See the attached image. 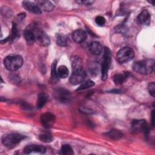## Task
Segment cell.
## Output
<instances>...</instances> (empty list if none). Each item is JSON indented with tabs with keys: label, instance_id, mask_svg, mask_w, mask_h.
<instances>
[{
	"label": "cell",
	"instance_id": "cell-10",
	"mask_svg": "<svg viewBox=\"0 0 155 155\" xmlns=\"http://www.w3.org/2000/svg\"><path fill=\"white\" fill-rule=\"evenodd\" d=\"M41 122L45 128H50L54 124L55 122V116L50 112H47L41 116Z\"/></svg>",
	"mask_w": 155,
	"mask_h": 155
},
{
	"label": "cell",
	"instance_id": "cell-27",
	"mask_svg": "<svg viewBox=\"0 0 155 155\" xmlns=\"http://www.w3.org/2000/svg\"><path fill=\"white\" fill-rule=\"evenodd\" d=\"M39 139L45 143H49L52 141V136L49 133H42L39 136Z\"/></svg>",
	"mask_w": 155,
	"mask_h": 155
},
{
	"label": "cell",
	"instance_id": "cell-25",
	"mask_svg": "<svg viewBox=\"0 0 155 155\" xmlns=\"http://www.w3.org/2000/svg\"><path fill=\"white\" fill-rule=\"evenodd\" d=\"M94 85V83L93 81L88 80L85 82H83L81 83V85L76 89L77 91H81V90H84L87 88H89L90 87H92Z\"/></svg>",
	"mask_w": 155,
	"mask_h": 155
},
{
	"label": "cell",
	"instance_id": "cell-24",
	"mask_svg": "<svg viewBox=\"0 0 155 155\" xmlns=\"http://www.w3.org/2000/svg\"><path fill=\"white\" fill-rule=\"evenodd\" d=\"M59 154H65V155H71V154H73L74 153L70 145L68 144H64L62 146L59 151Z\"/></svg>",
	"mask_w": 155,
	"mask_h": 155
},
{
	"label": "cell",
	"instance_id": "cell-15",
	"mask_svg": "<svg viewBox=\"0 0 155 155\" xmlns=\"http://www.w3.org/2000/svg\"><path fill=\"white\" fill-rule=\"evenodd\" d=\"M88 49L91 54L94 55H99L102 52V47L99 42L97 41H93L89 44Z\"/></svg>",
	"mask_w": 155,
	"mask_h": 155
},
{
	"label": "cell",
	"instance_id": "cell-29",
	"mask_svg": "<svg viewBox=\"0 0 155 155\" xmlns=\"http://www.w3.org/2000/svg\"><path fill=\"white\" fill-rule=\"evenodd\" d=\"M96 23L99 26H103L105 23V19L102 16H97L95 18Z\"/></svg>",
	"mask_w": 155,
	"mask_h": 155
},
{
	"label": "cell",
	"instance_id": "cell-35",
	"mask_svg": "<svg viewBox=\"0 0 155 155\" xmlns=\"http://www.w3.org/2000/svg\"><path fill=\"white\" fill-rule=\"evenodd\" d=\"M149 2L151 3L153 5H154V1H150Z\"/></svg>",
	"mask_w": 155,
	"mask_h": 155
},
{
	"label": "cell",
	"instance_id": "cell-2",
	"mask_svg": "<svg viewBox=\"0 0 155 155\" xmlns=\"http://www.w3.org/2000/svg\"><path fill=\"white\" fill-rule=\"evenodd\" d=\"M23 64L22 58L18 54L7 56L4 60V64L7 70L14 71L18 70Z\"/></svg>",
	"mask_w": 155,
	"mask_h": 155
},
{
	"label": "cell",
	"instance_id": "cell-22",
	"mask_svg": "<svg viewBox=\"0 0 155 155\" xmlns=\"http://www.w3.org/2000/svg\"><path fill=\"white\" fill-rule=\"evenodd\" d=\"M71 66L73 70L82 69V61L78 56H74L71 59Z\"/></svg>",
	"mask_w": 155,
	"mask_h": 155
},
{
	"label": "cell",
	"instance_id": "cell-19",
	"mask_svg": "<svg viewBox=\"0 0 155 155\" xmlns=\"http://www.w3.org/2000/svg\"><path fill=\"white\" fill-rule=\"evenodd\" d=\"M47 96L45 93H39L37 99V102H36V106L37 108L40 109L44 107L45 104L47 102Z\"/></svg>",
	"mask_w": 155,
	"mask_h": 155
},
{
	"label": "cell",
	"instance_id": "cell-5",
	"mask_svg": "<svg viewBox=\"0 0 155 155\" xmlns=\"http://www.w3.org/2000/svg\"><path fill=\"white\" fill-rule=\"evenodd\" d=\"M111 61V52L108 47H105L104 50L103 61L101 64V79L103 81L107 79L108 76V71Z\"/></svg>",
	"mask_w": 155,
	"mask_h": 155
},
{
	"label": "cell",
	"instance_id": "cell-30",
	"mask_svg": "<svg viewBox=\"0 0 155 155\" xmlns=\"http://www.w3.org/2000/svg\"><path fill=\"white\" fill-rule=\"evenodd\" d=\"M148 91L153 97H154L155 96V84L154 82H151L148 85Z\"/></svg>",
	"mask_w": 155,
	"mask_h": 155
},
{
	"label": "cell",
	"instance_id": "cell-20",
	"mask_svg": "<svg viewBox=\"0 0 155 155\" xmlns=\"http://www.w3.org/2000/svg\"><path fill=\"white\" fill-rule=\"evenodd\" d=\"M128 76V73L116 74L113 76V81L116 85H120L124 82Z\"/></svg>",
	"mask_w": 155,
	"mask_h": 155
},
{
	"label": "cell",
	"instance_id": "cell-8",
	"mask_svg": "<svg viewBox=\"0 0 155 155\" xmlns=\"http://www.w3.org/2000/svg\"><path fill=\"white\" fill-rule=\"evenodd\" d=\"M54 96L55 99L62 103L68 102L71 97L70 93L65 88H59L54 90Z\"/></svg>",
	"mask_w": 155,
	"mask_h": 155
},
{
	"label": "cell",
	"instance_id": "cell-17",
	"mask_svg": "<svg viewBox=\"0 0 155 155\" xmlns=\"http://www.w3.org/2000/svg\"><path fill=\"white\" fill-rule=\"evenodd\" d=\"M36 4L41 10H43L45 12H50L54 8L53 4L49 1H36Z\"/></svg>",
	"mask_w": 155,
	"mask_h": 155
},
{
	"label": "cell",
	"instance_id": "cell-7",
	"mask_svg": "<svg viewBox=\"0 0 155 155\" xmlns=\"http://www.w3.org/2000/svg\"><path fill=\"white\" fill-rule=\"evenodd\" d=\"M131 129L135 133H143L147 136L149 133V127L147 122L145 120H134L131 122Z\"/></svg>",
	"mask_w": 155,
	"mask_h": 155
},
{
	"label": "cell",
	"instance_id": "cell-12",
	"mask_svg": "<svg viewBox=\"0 0 155 155\" xmlns=\"http://www.w3.org/2000/svg\"><path fill=\"white\" fill-rule=\"evenodd\" d=\"M46 151V148L42 145H28L26 146L24 149V152L25 154H31L33 153H36L39 154H44Z\"/></svg>",
	"mask_w": 155,
	"mask_h": 155
},
{
	"label": "cell",
	"instance_id": "cell-1",
	"mask_svg": "<svg viewBox=\"0 0 155 155\" xmlns=\"http://www.w3.org/2000/svg\"><path fill=\"white\" fill-rule=\"evenodd\" d=\"M133 70L141 74H148L153 71L154 61L153 59H145L134 62Z\"/></svg>",
	"mask_w": 155,
	"mask_h": 155
},
{
	"label": "cell",
	"instance_id": "cell-16",
	"mask_svg": "<svg viewBox=\"0 0 155 155\" xmlns=\"http://www.w3.org/2000/svg\"><path fill=\"white\" fill-rule=\"evenodd\" d=\"M150 14L147 10H142L137 17L139 22L142 24H148L150 22Z\"/></svg>",
	"mask_w": 155,
	"mask_h": 155
},
{
	"label": "cell",
	"instance_id": "cell-32",
	"mask_svg": "<svg viewBox=\"0 0 155 155\" xmlns=\"http://www.w3.org/2000/svg\"><path fill=\"white\" fill-rule=\"evenodd\" d=\"M10 79L13 83H19L20 82V78L17 74H12L10 76Z\"/></svg>",
	"mask_w": 155,
	"mask_h": 155
},
{
	"label": "cell",
	"instance_id": "cell-18",
	"mask_svg": "<svg viewBox=\"0 0 155 155\" xmlns=\"http://www.w3.org/2000/svg\"><path fill=\"white\" fill-rule=\"evenodd\" d=\"M105 135L108 137L110 139H113V140H118L120 138H121L123 136V134L122 133L118 130H116V129H113L111 130L110 131H109L108 132L105 133Z\"/></svg>",
	"mask_w": 155,
	"mask_h": 155
},
{
	"label": "cell",
	"instance_id": "cell-23",
	"mask_svg": "<svg viewBox=\"0 0 155 155\" xmlns=\"http://www.w3.org/2000/svg\"><path fill=\"white\" fill-rule=\"evenodd\" d=\"M56 41L58 45L61 47H65L67 45L68 39L66 36L61 34H57L56 37Z\"/></svg>",
	"mask_w": 155,
	"mask_h": 155
},
{
	"label": "cell",
	"instance_id": "cell-21",
	"mask_svg": "<svg viewBox=\"0 0 155 155\" xmlns=\"http://www.w3.org/2000/svg\"><path fill=\"white\" fill-rule=\"evenodd\" d=\"M69 74L68 68L65 65H60L57 69L58 77L62 79L66 78Z\"/></svg>",
	"mask_w": 155,
	"mask_h": 155
},
{
	"label": "cell",
	"instance_id": "cell-34",
	"mask_svg": "<svg viewBox=\"0 0 155 155\" xmlns=\"http://www.w3.org/2000/svg\"><path fill=\"white\" fill-rule=\"evenodd\" d=\"M151 125L154 127V111L153 110L151 113Z\"/></svg>",
	"mask_w": 155,
	"mask_h": 155
},
{
	"label": "cell",
	"instance_id": "cell-3",
	"mask_svg": "<svg viewBox=\"0 0 155 155\" xmlns=\"http://www.w3.org/2000/svg\"><path fill=\"white\" fill-rule=\"evenodd\" d=\"M24 138L25 136L21 134L12 133L4 136L2 137V142L5 147L11 149L15 147Z\"/></svg>",
	"mask_w": 155,
	"mask_h": 155
},
{
	"label": "cell",
	"instance_id": "cell-13",
	"mask_svg": "<svg viewBox=\"0 0 155 155\" xmlns=\"http://www.w3.org/2000/svg\"><path fill=\"white\" fill-rule=\"evenodd\" d=\"M72 38L74 41L78 44L84 42L87 38V33L85 31L78 29L75 30L72 34Z\"/></svg>",
	"mask_w": 155,
	"mask_h": 155
},
{
	"label": "cell",
	"instance_id": "cell-33",
	"mask_svg": "<svg viewBox=\"0 0 155 155\" xmlns=\"http://www.w3.org/2000/svg\"><path fill=\"white\" fill-rule=\"evenodd\" d=\"M78 3H81V4H84V5H91L94 2L93 1H77Z\"/></svg>",
	"mask_w": 155,
	"mask_h": 155
},
{
	"label": "cell",
	"instance_id": "cell-4",
	"mask_svg": "<svg viewBox=\"0 0 155 155\" xmlns=\"http://www.w3.org/2000/svg\"><path fill=\"white\" fill-rule=\"evenodd\" d=\"M30 26L35 35V42L41 46H48L50 43V39L48 35L42 29L39 28L36 24H30Z\"/></svg>",
	"mask_w": 155,
	"mask_h": 155
},
{
	"label": "cell",
	"instance_id": "cell-14",
	"mask_svg": "<svg viewBox=\"0 0 155 155\" xmlns=\"http://www.w3.org/2000/svg\"><path fill=\"white\" fill-rule=\"evenodd\" d=\"M24 38L28 44L31 45L34 42H35V35H34L33 31L30 25H28L25 28V30L24 32Z\"/></svg>",
	"mask_w": 155,
	"mask_h": 155
},
{
	"label": "cell",
	"instance_id": "cell-6",
	"mask_svg": "<svg viewBox=\"0 0 155 155\" xmlns=\"http://www.w3.org/2000/svg\"><path fill=\"white\" fill-rule=\"evenodd\" d=\"M134 56V53L133 49L128 47H125L119 50L116 55L117 61L120 64H124L129 62Z\"/></svg>",
	"mask_w": 155,
	"mask_h": 155
},
{
	"label": "cell",
	"instance_id": "cell-9",
	"mask_svg": "<svg viewBox=\"0 0 155 155\" xmlns=\"http://www.w3.org/2000/svg\"><path fill=\"white\" fill-rule=\"evenodd\" d=\"M85 78V73L82 69L73 70L70 78V82L73 85H78L83 82Z\"/></svg>",
	"mask_w": 155,
	"mask_h": 155
},
{
	"label": "cell",
	"instance_id": "cell-31",
	"mask_svg": "<svg viewBox=\"0 0 155 155\" xmlns=\"http://www.w3.org/2000/svg\"><path fill=\"white\" fill-rule=\"evenodd\" d=\"M90 71L92 74L96 75L98 74V72H99V67L96 64H93L90 67Z\"/></svg>",
	"mask_w": 155,
	"mask_h": 155
},
{
	"label": "cell",
	"instance_id": "cell-26",
	"mask_svg": "<svg viewBox=\"0 0 155 155\" xmlns=\"http://www.w3.org/2000/svg\"><path fill=\"white\" fill-rule=\"evenodd\" d=\"M56 61H54L52 65L51 68V78L53 81H57L58 79V77L57 75V69H56Z\"/></svg>",
	"mask_w": 155,
	"mask_h": 155
},
{
	"label": "cell",
	"instance_id": "cell-11",
	"mask_svg": "<svg viewBox=\"0 0 155 155\" xmlns=\"http://www.w3.org/2000/svg\"><path fill=\"white\" fill-rule=\"evenodd\" d=\"M22 6L25 10L31 13L40 15L42 13L40 7L36 3L28 1H24L22 2Z\"/></svg>",
	"mask_w": 155,
	"mask_h": 155
},
{
	"label": "cell",
	"instance_id": "cell-28",
	"mask_svg": "<svg viewBox=\"0 0 155 155\" xmlns=\"http://www.w3.org/2000/svg\"><path fill=\"white\" fill-rule=\"evenodd\" d=\"M19 36V32L17 28V25L15 23H13L12 31V38L13 39L17 38Z\"/></svg>",
	"mask_w": 155,
	"mask_h": 155
}]
</instances>
